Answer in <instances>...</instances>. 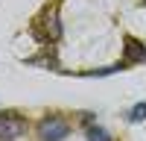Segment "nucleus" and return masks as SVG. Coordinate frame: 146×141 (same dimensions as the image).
I'll use <instances>...</instances> for the list:
<instances>
[{
  "mask_svg": "<svg viewBox=\"0 0 146 141\" xmlns=\"http://www.w3.org/2000/svg\"><path fill=\"white\" fill-rule=\"evenodd\" d=\"M62 18H58V6H44V12L32 21V35L38 38L41 44H56L62 38Z\"/></svg>",
  "mask_w": 146,
  "mask_h": 141,
  "instance_id": "1",
  "label": "nucleus"
},
{
  "mask_svg": "<svg viewBox=\"0 0 146 141\" xmlns=\"http://www.w3.org/2000/svg\"><path fill=\"white\" fill-rule=\"evenodd\" d=\"M85 138H88V141H114V138H111V132H108V129H102L100 124L85 126Z\"/></svg>",
  "mask_w": 146,
  "mask_h": 141,
  "instance_id": "6",
  "label": "nucleus"
},
{
  "mask_svg": "<svg viewBox=\"0 0 146 141\" xmlns=\"http://www.w3.org/2000/svg\"><path fill=\"white\" fill-rule=\"evenodd\" d=\"M123 62H126V68L146 62V44L140 38H135V35H126L123 38Z\"/></svg>",
  "mask_w": 146,
  "mask_h": 141,
  "instance_id": "4",
  "label": "nucleus"
},
{
  "mask_svg": "<svg viewBox=\"0 0 146 141\" xmlns=\"http://www.w3.org/2000/svg\"><path fill=\"white\" fill-rule=\"evenodd\" d=\"M27 132V121L18 117L15 112H0V141H12V138H21Z\"/></svg>",
  "mask_w": 146,
  "mask_h": 141,
  "instance_id": "3",
  "label": "nucleus"
},
{
  "mask_svg": "<svg viewBox=\"0 0 146 141\" xmlns=\"http://www.w3.org/2000/svg\"><path fill=\"white\" fill-rule=\"evenodd\" d=\"M126 121H129V124H143V121H146V103H135V106L126 112Z\"/></svg>",
  "mask_w": 146,
  "mask_h": 141,
  "instance_id": "7",
  "label": "nucleus"
},
{
  "mask_svg": "<svg viewBox=\"0 0 146 141\" xmlns=\"http://www.w3.org/2000/svg\"><path fill=\"white\" fill-rule=\"evenodd\" d=\"M82 124H85V126L96 124V115H94V112H82Z\"/></svg>",
  "mask_w": 146,
  "mask_h": 141,
  "instance_id": "8",
  "label": "nucleus"
},
{
  "mask_svg": "<svg viewBox=\"0 0 146 141\" xmlns=\"http://www.w3.org/2000/svg\"><path fill=\"white\" fill-rule=\"evenodd\" d=\"M35 135L41 141H64L70 135V124L62 115H44L38 121V126H35Z\"/></svg>",
  "mask_w": 146,
  "mask_h": 141,
  "instance_id": "2",
  "label": "nucleus"
},
{
  "mask_svg": "<svg viewBox=\"0 0 146 141\" xmlns=\"http://www.w3.org/2000/svg\"><path fill=\"white\" fill-rule=\"evenodd\" d=\"M143 6H146V0H143Z\"/></svg>",
  "mask_w": 146,
  "mask_h": 141,
  "instance_id": "9",
  "label": "nucleus"
},
{
  "mask_svg": "<svg viewBox=\"0 0 146 141\" xmlns=\"http://www.w3.org/2000/svg\"><path fill=\"white\" fill-rule=\"evenodd\" d=\"M27 65L44 68V70H62V65H58V59H56V50H53V44H50V47H44V53H38V56L27 59Z\"/></svg>",
  "mask_w": 146,
  "mask_h": 141,
  "instance_id": "5",
  "label": "nucleus"
}]
</instances>
